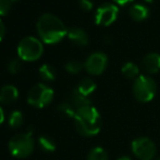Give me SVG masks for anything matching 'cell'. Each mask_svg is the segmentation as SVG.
I'll return each mask as SVG.
<instances>
[{
  "label": "cell",
  "instance_id": "1",
  "mask_svg": "<svg viewBox=\"0 0 160 160\" xmlns=\"http://www.w3.org/2000/svg\"><path fill=\"white\" fill-rule=\"evenodd\" d=\"M73 119L76 131L83 136H95L100 132L102 121L100 113L94 106L89 105L78 109Z\"/></svg>",
  "mask_w": 160,
  "mask_h": 160
},
{
  "label": "cell",
  "instance_id": "2",
  "mask_svg": "<svg viewBox=\"0 0 160 160\" xmlns=\"http://www.w3.org/2000/svg\"><path fill=\"white\" fill-rule=\"evenodd\" d=\"M37 32L46 44L59 42L68 34L63 22L51 13H45L37 21Z\"/></svg>",
  "mask_w": 160,
  "mask_h": 160
},
{
  "label": "cell",
  "instance_id": "3",
  "mask_svg": "<svg viewBox=\"0 0 160 160\" xmlns=\"http://www.w3.org/2000/svg\"><path fill=\"white\" fill-rule=\"evenodd\" d=\"M9 150L17 158L28 157L34 150V139L32 132L14 135L9 142Z\"/></svg>",
  "mask_w": 160,
  "mask_h": 160
},
{
  "label": "cell",
  "instance_id": "4",
  "mask_svg": "<svg viewBox=\"0 0 160 160\" xmlns=\"http://www.w3.org/2000/svg\"><path fill=\"white\" fill-rule=\"evenodd\" d=\"M157 93V84L150 76L139 75L133 84V95L141 102L152 100Z\"/></svg>",
  "mask_w": 160,
  "mask_h": 160
},
{
  "label": "cell",
  "instance_id": "5",
  "mask_svg": "<svg viewBox=\"0 0 160 160\" xmlns=\"http://www.w3.org/2000/svg\"><path fill=\"white\" fill-rule=\"evenodd\" d=\"M42 42L33 36L24 37L18 45V55L24 61H35L42 55Z\"/></svg>",
  "mask_w": 160,
  "mask_h": 160
},
{
  "label": "cell",
  "instance_id": "6",
  "mask_svg": "<svg viewBox=\"0 0 160 160\" xmlns=\"http://www.w3.org/2000/svg\"><path fill=\"white\" fill-rule=\"evenodd\" d=\"M55 93L46 84H36L28 94V102L36 108H45L52 101Z\"/></svg>",
  "mask_w": 160,
  "mask_h": 160
},
{
  "label": "cell",
  "instance_id": "7",
  "mask_svg": "<svg viewBox=\"0 0 160 160\" xmlns=\"http://www.w3.org/2000/svg\"><path fill=\"white\" fill-rule=\"evenodd\" d=\"M134 156L139 160H152L156 155V145L147 137H138L131 144Z\"/></svg>",
  "mask_w": 160,
  "mask_h": 160
},
{
  "label": "cell",
  "instance_id": "8",
  "mask_svg": "<svg viewBox=\"0 0 160 160\" xmlns=\"http://www.w3.org/2000/svg\"><path fill=\"white\" fill-rule=\"evenodd\" d=\"M119 15V8L113 3L106 2L98 7L95 13V23L97 25L108 26L117 20Z\"/></svg>",
  "mask_w": 160,
  "mask_h": 160
},
{
  "label": "cell",
  "instance_id": "9",
  "mask_svg": "<svg viewBox=\"0 0 160 160\" xmlns=\"http://www.w3.org/2000/svg\"><path fill=\"white\" fill-rule=\"evenodd\" d=\"M108 65V57L103 52H94L86 59L84 68L92 75H100Z\"/></svg>",
  "mask_w": 160,
  "mask_h": 160
},
{
  "label": "cell",
  "instance_id": "10",
  "mask_svg": "<svg viewBox=\"0 0 160 160\" xmlns=\"http://www.w3.org/2000/svg\"><path fill=\"white\" fill-rule=\"evenodd\" d=\"M142 68L149 74H155L160 71V55L157 52L147 53L142 60Z\"/></svg>",
  "mask_w": 160,
  "mask_h": 160
},
{
  "label": "cell",
  "instance_id": "11",
  "mask_svg": "<svg viewBox=\"0 0 160 160\" xmlns=\"http://www.w3.org/2000/svg\"><path fill=\"white\" fill-rule=\"evenodd\" d=\"M68 37L70 38L73 44L78 45V46H86L88 44V35L84 30L80 28H72L68 30Z\"/></svg>",
  "mask_w": 160,
  "mask_h": 160
},
{
  "label": "cell",
  "instance_id": "12",
  "mask_svg": "<svg viewBox=\"0 0 160 160\" xmlns=\"http://www.w3.org/2000/svg\"><path fill=\"white\" fill-rule=\"evenodd\" d=\"M19 98V91L13 85H6L0 89V102L4 105L12 103Z\"/></svg>",
  "mask_w": 160,
  "mask_h": 160
},
{
  "label": "cell",
  "instance_id": "13",
  "mask_svg": "<svg viewBox=\"0 0 160 160\" xmlns=\"http://www.w3.org/2000/svg\"><path fill=\"white\" fill-rule=\"evenodd\" d=\"M128 13H130L131 18L134 21L142 22L148 18V15H149V9L146 6L137 3V4H133L131 7L130 10H128Z\"/></svg>",
  "mask_w": 160,
  "mask_h": 160
},
{
  "label": "cell",
  "instance_id": "14",
  "mask_svg": "<svg viewBox=\"0 0 160 160\" xmlns=\"http://www.w3.org/2000/svg\"><path fill=\"white\" fill-rule=\"evenodd\" d=\"M70 103L75 108L76 110L80 109V108L86 107V106L92 105L91 100L88 99V97H85L84 95H82L81 93H78V89H74L73 92L70 95Z\"/></svg>",
  "mask_w": 160,
  "mask_h": 160
},
{
  "label": "cell",
  "instance_id": "15",
  "mask_svg": "<svg viewBox=\"0 0 160 160\" xmlns=\"http://www.w3.org/2000/svg\"><path fill=\"white\" fill-rule=\"evenodd\" d=\"M78 92L81 93L82 95H84L85 97H88L91 94H93L96 89V83L94 82L92 78H83L80 82L78 86Z\"/></svg>",
  "mask_w": 160,
  "mask_h": 160
},
{
  "label": "cell",
  "instance_id": "16",
  "mask_svg": "<svg viewBox=\"0 0 160 160\" xmlns=\"http://www.w3.org/2000/svg\"><path fill=\"white\" fill-rule=\"evenodd\" d=\"M121 72L125 78L130 80H133V78L136 80L139 76V68L133 62H127L123 64L121 68Z\"/></svg>",
  "mask_w": 160,
  "mask_h": 160
},
{
  "label": "cell",
  "instance_id": "17",
  "mask_svg": "<svg viewBox=\"0 0 160 160\" xmlns=\"http://www.w3.org/2000/svg\"><path fill=\"white\" fill-rule=\"evenodd\" d=\"M39 75L42 80L51 82L56 78V70L50 64H42L39 68Z\"/></svg>",
  "mask_w": 160,
  "mask_h": 160
},
{
  "label": "cell",
  "instance_id": "18",
  "mask_svg": "<svg viewBox=\"0 0 160 160\" xmlns=\"http://www.w3.org/2000/svg\"><path fill=\"white\" fill-rule=\"evenodd\" d=\"M38 143H39L40 148L44 149L45 152H55L56 148H57V145H56L55 141H53L50 136H47V135L40 136L39 139H38Z\"/></svg>",
  "mask_w": 160,
  "mask_h": 160
},
{
  "label": "cell",
  "instance_id": "19",
  "mask_svg": "<svg viewBox=\"0 0 160 160\" xmlns=\"http://www.w3.org/2000/svg\"><path fill=\"white\" fill-rule=\"evenodd\" d=\"M23 121H24L23 113L21 111H19V110L13 111L10 114V117H9V125L12 128H21L22 124H23Z\"/></svg>",
  "mask_w": 160,
  "mask_h": 160
},
{
  "label": "cell",
  "instance_id": "20",
  "mask_svg": "<svg viewBox=\"0 0 160 160\" xmlns=\"http://www.w3.org/2000/svg\"><path fill=\"white\" fill-rule=\"evenodd\" d=\"M58 111L67 118H74L76 113V109L70 102H63L59 105L58 106Z\"/></svg>",
  "mask_w": 160,
  "mask_h": 160
},
{
  "label": "cell",
  "instance_id": "21",
  "mask_svg": "<svg viewBox=\"0 0 160 160\" xmlns=\"http://www.w3.org/2000/svg\"><path fill=\"white\" fill-rule=\"evenodd\" d=\"M87 160H108V154L103 148L95 147L88 154Z\"/></svg>",
  "mask_w": 160,
  "mask_h": 160
},
{
  "label": "cell",
  "instance_id": "22",
  "mask_svg": "<svg viewBox=\"0 0 160 160\" xmlns=\"http://www.w3.org/2000/svg\"><path fill=\"white\" fill-rule=\"evenodd\" d=\"M83 69V65L78 60H71L65 64V70L71 74H78Z\"/></svg>",
  "mask_w": 160,
  "mask_h": 160
},
{
  "label": "cell",
  "instance_id": "23",
  "mask_svg": "<svg viewBox=\"0 0 160 160\" xmlns=\"http://www.w3.org/2000/svg\"><path fill=\"white\" fill-rule=\"evenodd\" d=\"M21 70V62L18 59H12L8 63V71L11 74H17Z\"/></svg>",
  "mask_w": 160,
  "mask_h": 160
},
{
  "label": "cell",
  "instance_id": "24",
  "mask_svg": "<svg viewBox=\"0 0 160 160\" xmlns=\"http://www.w3.org/2000/svg\"><path fill=\"white\" fill-rule=\"evenodd\" d=\"M11 8V0H0V15H4Z\"/></svg>",
  "mask_w": 160,
  "mask_h": 160
},
{
  "label": "cell",
  "instance_id": "25",
  "mask_svg": "<svg viewBox=\"0 0 160 160\" xmlns=\"http://www.w3.org/2000/svg\"><path fill=\"white\" fill-rule=\"evenodd\" d=\"M78 4H80L81 9H83L84 11L92 10L94 7L93 0H78Z\"/></svg>",
  "mask_w": 160,
  "mask_h": 160
},
{
  "label": "cell",
  "instance_id": "26",
  "mask_svg": "<svg viewBox=\"0 0 160 160\" xmlns=\"http://www.w3.org/2000/svg\"><path fill=\"white\" fill-rule=\"evenodd\" d=\"M4 32H6V28H4V24L3 22L0 20V42L2 40V38H3L4 36Z\"/></svg>",
  "mask_w": 160,
  "mask_h": 160
},
{
  "label": "cell",
  "instance_id": "27",
  "mask_svg": "<svg viewBox=\"0 0 160 160\" xmlns=\"http://www.w3.org/2000/svg\"><path fill=\"white\" fill-rule=\"evenodd\" d=\"M113 1H116L118 4H128L130 2H132L133 0H113Z\"/></svg>",
  "mask_w": 160,
  "mask_h": 160
},
{
  "label": "cell",
  "instance_id": "28",
  "mask_svg": "<svg viewBox=\"0 0 160 160\" xmlns=\"http://www.w3.org/2000/svg\"><path fill=\"white\" fill-rule=\"evenodd\" d=\"M4 121V112H3V109L1 108V106H0V124H2Z\"/></svg>",
  "mask_w": 160,
  "mask_h": 160
},
{
  "label": "cell",
  "instance_id": "29",
  "mask_svg": "<svg viewBox=\"0 0 160 160\" xmlns=\"http://www.w3.org/2000/svg\"><path fill=\"white\" fill-rule=\"evenodd\" d=\"M118 160H132L130 158V157H128V156H122V157H120Z\"/></svg>",
  "mask_w": 160,
  "mask_h": 160
},
{
  "label": "cell",
  "instance_id": "30",
  "mask_svg": "<svg viewBox=\"0 0 160 160\" xmlns=\"http://www.w3.org/2000/svg\"><path fill=\"white\" fill-rule=\"evenodd\" d=\"M144 1H146V2H152L154 0H144Z\"/></svg>",
  "mask_w": 160,
  "mask_h": 160
},
{
  "label": "cell",
  "instance_id": "31",
  "mask_svg": "<svg viewBox=\"0 0 160 160\" xmlns=\"http://www.w3.org/2000/svg\"><path fill=\"white\" fill-rule=\"evenodd\" d=\"M156 160H160V158H157V159H156Z\"/></svg>",
  "mask_w": 160,
  "mask_h": 160
},
{
  "label": "cell",
  "instance_id": "32",
  "mask_svg": "<svg viewBox=\"0 0 160 160\" xmlns=\"http://www.w3.org/2000/svg\"><path fill=\"white\" fill-rule=\"evenodd\" d=\"M12 1H17V0H12Z\"/></svg>",
  "mask_w": 160,
  "mask_h": 160
}]
</instances>
